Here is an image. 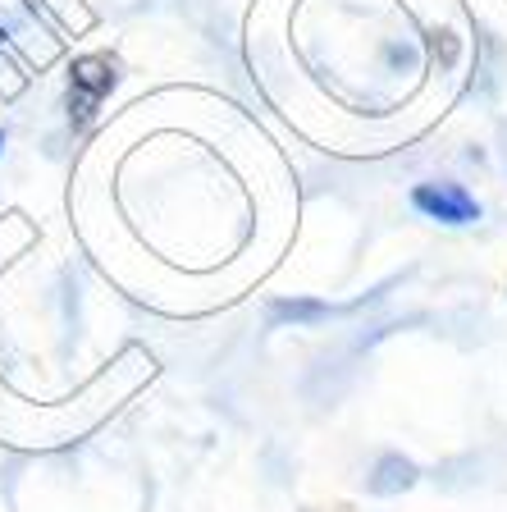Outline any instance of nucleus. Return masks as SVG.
<instances>
[{"label":"nucleus","instance_id":"nucleus-6","mask_svg":"<svg viewBox=\"0 0 507 512\" xmlns=\"http://www.w3.org/2000/svg\"><path fill=\"white\" fill-rule=\"evenodd\" d=\"M0 151H5V133H0Z\"/></svg>","mask_w":507,"mask_h":512},{"label":"nucleus","instance_id":"nucleus-2","mask_svg":"<svg viewBox=\"0 0 507 512\" xmlns=\"http://www.w3.org/2000/svg\"><path fill=\"white\" fill-rule=\"evenodd\" d=\"M416 211H425L430 220H444V224H471L480 220V206L476 197L462 188V183H421L412 192Z\"/></svg>","mask_w":507,"mask_h":512},{"label":"nucleus","instance_id":"nucleus-3","mask_svg":"<svg viewBox=\"0 0 507 512\" xmlns=\"http://www.w3.org/2000/svg\"><path fill=\"white\" fill-rule=\"evenodd\" d=\"M412 480H416V467L407 458H384L380 471H375V480H370V490L375 494H398V490H407Z\"/></svg>","mask_w":507,"mask_h":512},{"label":"nucleus","instance_id":"nucleus-5","mask_svg":"<svg viewBox=\"0 0 507 512\" xmlns=\"http://www.w3.org/2000/svg\"><path fill=\"white\" fill-rule=\"evenodd\" d=\"M0 46H5V28H0Z\"/></svg>","mask_w":507,"mask_h":512},{"label":"nucleus","instance_id":"nucleus-1","mask_svg":"<svg viewBox=\"0 0 507 512\" xmlns=\"http://www.w3.org/2000/svg\"><path fill=\"white\" fill-rule=\"evenodd\" d=\"M115 83H119V69H115V60H106V55H83V60L69 64V96H64L69 124L74 128L92 124L96 106L115 92Z\"/></svg>","mask_w":507,"mask_h":512},{"label":"nucleus","instance_id":"nucleus-4","mask_svg":"<svg viewBox=\"0 0 507 512\" xmlns=\"http://www.w3.org/2000/svg\"><path fill=\"white\" fill-rule=\"evenodd\" d=\"M275 320H293V325H307V320H325L329 307L325 302H311V298H293V302H275L270 307Z\"/></svg>","mask_w":507,"mask_h":512}]
</instances>
